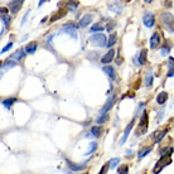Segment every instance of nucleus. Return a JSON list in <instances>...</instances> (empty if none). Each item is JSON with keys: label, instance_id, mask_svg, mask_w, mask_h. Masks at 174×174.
Listing matches in <instances>:
<instances>
[{"label": "nucleus", "instance_id": "f257e3e1", "mask_svg": "<svg viewBox=\"0 0 174 174\" xmlns=\"http://www.w3.org/2000/svg\"><path fill=\"white\" fill-rule=\"evenodd\" d=\"M161 24L164 25V28L170 33H174V15L170 13H163L160 15Z\"/></svg>", "mask_w": 174, "mask_h": 174}, {"label": "nucleus", "instance_id": "f03ea898", "mask_svg": "<svg viewBox=\"0 0 174 174\" xmlns=\"http://www.w3.org/2000/svg\"><path fill=\"white\" fill-rule=\"evenodd\" d=\"M148 124H149V117H148V112L145 111L144 114H143L140 122H139V126L136 129V136H141L143 134H145L148 131Z\"/></svg>", "mask_w": 174, "mask_h": 174}, {"label": "nucleus", "instance_id": "7ed1b4c3", "mask_svg": "<svg viewBox=\"0 0 174 174\" xmlns=\"http://www.w3.org/2000/svg\"><path fill=\"white\" fill-rule=\"evenodd\" d=\"M90 42L94 44V46H97V47H105L107 46V39H106V35L102 34V33H95L90 37Z\"/></svg>", "mask_w": 174, "mask_h": 174}, {"label": "nucleus", "instance_id": "20e7f679", "mask_svg": "<svg viewBox=\"0 0 174 174\" xmlns=\"http://www.w3.org/2000/svg\"><path fill=\"white\" fill-rule=\"evenodd\" d=\"M62 32H65L66 34H68L69 37H72V38H75V39H77V29H76V27L72 24V23H67V24H65L63 27H62Z\"/></svg>", "mask_w": 174, "mask_h": 174}, {"label": "nucleus", "instance_id": "39448f33", "mask_svg": "<svg viewBox=\"0 0 174 174\" xmlns=\"http://www.w3.org/2000/svg\"><path fill=\"white\" fill-rule=\"evenodd\" d=\"M143 23H144V25H145L146 28H151L153 25H154V23H155L154 15H153L151 13H146V14L144 15V18H143Z\"/></svg>", "mask_w": 174, "mask_h": 174}, {"label": "nucleus", "instance_id": "423d86ee", "mask_svg": "<svg viewBox=\"0 0 174 174\" xmlns=\"http://www.w3.org/2000/svg\"><path fill=\"white\" fill-rule=\"evenodd\" d=\"M92 20H94V17H92L91 14H85L82 18H81L78 25H80L81 28H86V27H88V25L92 23Z\"/></svg>", "mask_w": 174, "mask_h": 174}, {"label": "nucleus", "instance_id": "0eeeda50", "mask_svg": "<svg viewBox=\"0 0 174 174\" xmlns=\"http://www.w3.org/2000/svg\"><path fill=\"white\" fill-rule=\"evenodd\" d=\"M134 122H135V120H131L130 124L126 126V129H125V131H124V135H122V138L120 139V145H124V143L128 140L129 134H130V131H131V129H132V125H134Z\"/></svg>", "mask_w": 174, "mask_h": 174}, {"label": "nucleus", "instance_id": "6e6552de", "mask_svg": "<svg viewBox=\"0 0 174 174\" xmlns=\"http://www.w3.org/2000/svg\"><path fill=\"white\" fill-rule=\"evenodd\" d=\"M22 5H23L22 0H15V2H10V3H9V9L12 10L13 14H15V13L19 12V9L22 8Z\"/></svg>", "mask_w": 174, "mask_h": 174}, {"label": "nucleus", "instance_id": "1a4fd4ad", "mask_svg": "<svg viewBox=\"0 0 174 174\" xmlns=\"http://www.w3.org/2000/svg\"><path fill=\"white\" fill-rule=\"evenodd\" d=\"M115 101H116V96H112L107 102H106V104H105V106L104 107H102L101 109V115H105L106 114V112L112 107V105H114L115 104Z\"/></svg>", "mask_w": 174, "mask_h": 174}, {"label": "nucleus", "instance_id": "9d476101", "mask_svg": "<svg viewBox=\"0 0 174 174\" xmlns=\"http://www.w3.org/2000/svg\"><path fill=\"white\" fill-rule=\"evenodd\" d=\"M159 44H160V35H159V33H154L150 38V48L155 49Z\"/></svg>", "mask_w": 174, "mask_h": 174}, {"label": "nucleus", "instance_id": "9b49d317", "mask_svg": "<svg viewBox=\"0 0 174 174\" xmlns=\"http://www.w3.org/2000/svg\"><path fill=\"white\" fill-rule=\"evenodd\" d=\"M114 57H115V50L114 49H110L109 52L102 57V59H101V62L104 63V65H107V63H110L112 59H114Z\"/></svg>", "mask_w": 174, "mask_h": 174}, {"label": "nucleus", "instance_id": "f8f14e48", "mask_svg": "<svg viewBox=\"0 0 174 174\" xmlns=\"http://www.w3.org/2000/svg\"><path fill=\"white\" fill-rule=\"evenodd\" d=\"M67 161V164H68V168L69 169H72L73 172H80V170H83L86 168V164H75V163H72L71 160L66 159Z\"/></svg>", "mask_w": 174, "mask_h": 174}, {"label": "nucleus", "instance_id": "ddd939ff", "mask_svg": "<svg viewBox=\"0 0 174 174\" xmlns=\"http://www.w3.org/2000/svg\"><path fill=\"white\" fill-rule=\"evenodd\" d=\"M167 132H168V129H165V130H163V131H157V132H154V134H153V139L155 140V143H159L163 138H164L165 135H167Z\"/></svg>", "mask_w": 174, "mask_h": 174}, {"label": "nucleus", "instance_id": "4468645a", "mask_svg": "<svg viewBox=\"0 0 174 174\" xmlns=\"http://www.w3.org/2000/svg\"><path fill=\"white\" fill-rule=\"evenodd\" d=\"M37 48H38V44L35 43V42H33V43H29L28 46H25V48H24V50L27 53H30V54H33L35 50H37Z\"/></svg>", "mask_w": 174, "mask_h": 174}, {"label": "nucleus", "instance_id": "2eb2a0df", "mask_svg": "<svg viewBox=\"0 0 174 174\" xmlns=\"http://www.w3.org/2000/svg\"><path fill=\"white\" fill-rule=\"evenodd\" d=\"M167 100H168V94H167V92H160V94L157 96V102L159 105L165 104Z\"/></svg>", "mask_w": 174, "mask_h": 174}, {"label": "nucleus", "instance_id": "dca6fc26", "mask_svg": "<svg viewBox=\"0 0 174 174\" xmlns=\"http://www.w3.org/2000/svg\"><path fill=\"white\" fill-rule=\"evenodd\" d=\"M102 71L110 77V78H115V69L114 67H111V66H105L104 68H102Z\"/></svg>", "mask_w": 174, "mask_h": 174}, {"label": "nucleus", "instance_id": "f3484780", "mask_svg": "<svg viewBox=\"0 0 174 174\" xmlns=\"http://www.w3.org/2000/svg\"><path fill=\"white\" fill-rule=\"evenodd\" d=\"M109 9L112 10V12H116V13H121L122 10V5L120 3H110L109 4Z\"/></svg>", "mask_w": 174, "mask_h": 174}, {"label": "nucleus", "instance_id": "a211bd4d", "mask_svg": "<svg viewBox=\"0 0 174 174\" xmlns=\"http://www.w3.org/2000/svg\"><path fill=\"white\" fill-rule=\"evenodd\" d=\"M24 52H25V50H24V49H22V48L18 49L17 52L12 56V58H10V59H13V61H20V59H22V58L24 57Z\"/></svg>", "mask_w": 174, "mask_h": 174}, {"label": "nucleus", "instance_id": "6ab92c4d", "mask_svg": "<svg viewBox=\"0 0 174 174\" xmlns=\"http://www.w3.org/2000/svg\"><path fill=\"white\" fill-rule=\"evenodd\" d=\"M146 57H148V50H146V49H143L141 52L139 53V63H140V66H141V65H145Z\"/></svg>", "mask_w": 174, "mask_h": 174}, {"label": "nucleus", "instance_id": "aec40b11", "mask_svg": "<svg viewBox=\"0 0 174 174\" xmlns=\"http://www.w3.org/2000/svg\"><path fill=\"white\" fill-rule=\"evenodd\" d=\"M91 134L94 135V136H96V138L101 136V134H102V126H98V125L92 126V129H91Z\"/></svg>", "mask_w": 174, "mask_h": 174}, {"label": "nucleus", "instance_id": "412c9836", "mask_svg": "<svg viewBox=\"0 0 174 174\" xmlns=\"http://www.w3.org/2000/svg\"><path fill=\"white\" fill-rule=\"evenodd\" d=\"M168 66H169V71H168V77H173L174 76V58H169L168 59Z\"/></svg>", "mask_w": 174, "mask_h": 174}, {"label": "nucleus", "instance_id": "4be33fe9", "mask_svg": "<svg viewBox=\"0 0 174 174\" xmlns=\"http://www.w3.org/2000/svg\"><path fill=\"white\" fill-rule=\"evenodd\" d=\"M153 150V146H146V148H143L140 151H139V154H138V157L141 159V158H144L145 155H148L149 153Z\"/></svg>", "mask_w": 174, "mask_h": 174}, {"label": "nucleus", "instance_id": "5701e85b", "mask_svg": "<svg viewBox=\"0 0 174 174\" xmlns=\"http://www.w3.org/2000/svg\"><path fill=\"white\" fill-rule=\"evenodd\" d=\"M153 80H154V76H153V72L149 71L146 73V77H145V86L146 87H150L153 85Z\"/></svg>", "mask_w": 174, "mask_h": 174}, {"label": "nucleus", "instance_id": "b1692460", "mask_svg": "<svg viewBox=\"0 0 174 174\" xmlns=\"http://www.w3.org/2000/svg\"><path fill=\"white\" fill-rule=\"evenodd\" d=\"M15 102H17V98H15V97H10V98H5V100H3L2 104H3L5 107H10L12 105H14Z\"/></svg>", "mask_w": 174, "mask_h": 174}, {"label": "nucleus", "instance_id": "393cba45", "mask_svg": "<svg viewBox=\"0 0 174 174\" xmlns=\"http://www.w3.org/2000/svg\"><path fill=\"white\" fill-rule=\"evenodd\" d=\"M105 29V27L102 25L101 23H96V24H94L91 27V32H94V33H96V32H102V30Z\"/></svg>", "mask_w": 174, "mask_h": 174}, {"label": "nucleus", "instance_id": "a878e982", "mask_svg": "<svg viewBox=\"0 0 174 174\" xmlns=\"http://www.w3.org/2000/svg\"><path fill=\"white\" fill-rule=\"evenodd\" d=\"M66 15V10H59V12L57 13V15H53L52 18H50V22H56V20H58V19H61V18H63Z\"/></svg>", "mask_w": 174, "mask_h": 174}, {"label": "nucleus", "instance_id": "bb28decb", "mask_svg": "<svg viewBox=\"0 0 174 174\" xmlns=\"http://www.w3.org/2000/svg\"><path fill=\"white\" fill-rule=\"evenodd\" d=\"M116 40H117L116 34H111V35H110V39H109V42H107V47H109V48H111L112 46H114V44L116 43Z\"/></svg>", "mask_w": 174, "mask_h": 174}, {"label": "nucleus", "instance_id": "cd10ccee", "mask_svg": "<svg viewBox=\"0 0 174 174\" xmlns=\"http://www.w3.org/2000/svg\"><path fill=\"white\" fill-rule=\"evenodd\" d=\"M15 66V61H13V59H8L5 63H3V66H2V68L4 69V68H9V67H14Z\"/></svg>", "mask_w": 174, "mask_h": 174}, {"label": "nucleus", "instance_id": "c85d7f7f", "mask_svg": "<svg viewBox=\"0 0 174 174\" xmlns=\"http://www.w3.org/2000/svg\"><path fill=\"white\" fill-rule=\"evenodd\" d=\"M78 4H80L78 2H68V3L66 4V6H67V8H69L71 10H75V9L78 6Z\"/></svg>", "mask_w": 174, "mask_h": 174}, {"label": "nucleus", "instance_id": "c756f323", "mask_svg": "<svg viewBox=\"0 0 174 174\" xmlns=\"http://www.w3.org/2000/svg\"><path fill=\"white\" fill-rule=\"evenodd\" d=\"M117 173H119V174H128V173H129V167H128V165H121V167L117 169Z\"/></svg>", "mask_w": 174, "mask_h": 174}, {"label": "nucleus", "instance_id": "7c9ffc66", "mask_svg": "<svg viewBox=\"0 0 174 174\" xmlns=\"http://www.w3.org/2000/svg\"><path fill=\"white\" fill-rule=\"evenodd\" d=\"M109 120V115L107 114H105V115H101L96 121H97V124H104L105 121H107Z\"/></svg>", "mask_w": 174, "mask_h": 174}, {"label": "nucleus", "instance_id": "2f4dec72", "mask_svg": "<svg viewBox=\"0 0 174 174\" xmlns=\"http://www.w3.org/2000/svg\"><path fill=\"white\" fill-rule=\"evenodd\" d=\"M109 163H110V168H115V167L119 164V163H120V159H119V158H112Z\"/></svg>", "mask_w": 174, "mask_h": 174}, {"label": "nucleus", "instance_id": "473e14b6", "mask_svg": "<svg viewBox=\"0 0 174 174\" xmlns=\"http://www.w3.org/2000/svg\"><path fill=\"white\" fill-rule=\"evenodd\" d=\"M2 20H3V23L5 24V27L8 28L10 25V20H12V19H10L9 15H2Z\"/></svg>", "mask_w": 174, "mask_h": 174}, {"label": "nucleus", "instance_id": "72a5a7b5", "mask_svg": "<svg viewBox=\"0 0 174 174\" xmlns=\"http://www.w3.org/2000/svg\"><path fill=\"white\" fill-rule=\"evenodd\" d=\"M170 48H172V46H170V44L164 46V47L161 48V54H163V56H167V54L170 52Z\"/></svg>", "mask_w": 174, "mask_h": 174}, {"label": "nucleus", "instance_id": "f704fd0d", "mask_svg": "<svg viewBox=\"0 0 174 174\" xmlns=\"http://www.w3.org/2000/svg\"><path fill=\"white\" fill-rule=\"evenodd\" d=\"M90 145H91V146H90V150L86 153L85 155H88V154H91V153H94V151L96 150V148H97V144H96V143H91Z\"/></svg>", "mask_w": 174, "mask_h": 174}, {"label": "nucleus", "instance_id": "c9c22d12", "mask_svg": "<svg viewBox=\"0 0 174 174\" xmlns=\"http://www.w3.org/2000/svg\"><path fill=\"white\" fill-rule=\"evenodd\" d=\"M109 168H110V163H106V164L101 168V170H100V173H98V174H106V173H107V170H109Z\"/></svg>", "mask_w": 174, "mask_h": 174}, {"label": "nucleus", "instance_id": "e433bc0d", "mask_svg": "<svg viewBox=\"0 0 174 174\" xmlns=\"http://www.w3.org/2000/svg\"><path fill=\"white\" fill-rule=\"evenodd\" d=\"M12 46H13V43H8V44L2 49V53H4V52H6V50H9L10 48H12Z\"/></svg>", "mask_w": 174, "mask_h": 174}, {"label": "nucleus", "instance_id": "4c0bfd02", "mask_svg": "<svg viewBox=\"0 0 174 174\" xmlns=\"http://www.w3.org/2000/svg\"><path fill=\"white\" fill-rule=\"evenodd\" d=\"M0 12H2V15H8L6 13H8V9L6 8H2L0 9Z\"/></svg>", "mask_w": 174, "mask_h": 174}, {"label": "nucleus", "instance_id": "58836bf2", "mask_svg": "<svg viewBox=\"0 0 174 174\" xmlns=\"http://www.w3.org/2000/svg\"><path fill=\"white\" fill-rule=\"evenodd\" d=\"M114 25H115V23H114V22H111V23H110V24L106 27V29H107V30H111L112 28H114Z\"/></svg>", "mask_w": 174, "mask_h": 174}]
</instances>
